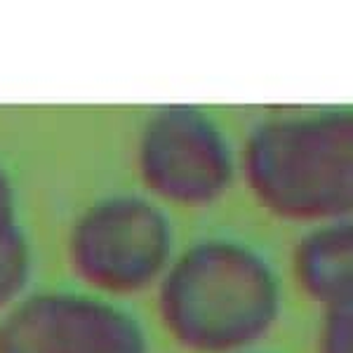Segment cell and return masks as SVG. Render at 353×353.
I'll use <instances>...</instances> for the list:
<instances>
[{
	"label": "cell",
	"mask_w": 353,
	"mask_h": 353,
	"mask_svg": "<svg viewBox=\"0 0 353 353\" xmlns=\"http://www.w3.org/2000/svg\"><path fill=\"white\" fill-rule=\"evenodd\" d=\"M283 313L273 261L236 236H205L174 252L158 281V316L191 353H245Z\"/></svg>",
	"instance_id": "cell-1"
},
{
	"label": "cell",
	"mask_w": 353,
	"mask_h": 353,
	"mask_svg": "<svg viewBox=\"0 0 353 353\" xmlns=\"http://www.w3.org/2000/svg\"><path fill=\"white\" fill-rule=\"evenodd\" d=\"M238 170L254 201L281 219L311 226L351 217L353 111L323 106L254 123Z\"/></svg>",
	"instance_id": "cell-2"
},
{
	"label": "cell",
	"mask_w": 353,
	"mask_h": 353,
	"mask_svg": "<svg viewBox=\"0 0 353 353\" xmlns=\"http://www.w3.org/2000/svg\"><path fill=\"white\" fill-rule=\"evenodd\" d=\"M71 271L104 297H128L158 285L174 257L168 210L139 193L97 198L73 219L66 238Z\"/></svg>",
	"instance_id": "cell-3"
},
{
	"label": "cell",
	"mask_w": 353,
	"mask_h": 353,
	"mask_svg": "<svg viewBox=\"0 0 353 353\" xmlns=\"http://www.w3.org/2000/svg\"><path fill=\"white\" fill-rule=\"evenodd\" d=\"M137 172L149 193L176 208H208L229 193L238 156L224 125L196 104H165L137 137Z\"/></svg>",
	"instance_id": "cell-4"
},
{
	"label": "cell",
	"mask_w": 353,
	"mask_h": 353,
	"mask_svg": "<svg viewBox=\"0 0 353 353\" xmlns=\"http://www.w3.org/2000/svg\"><path fill=\"white\" fill-rule=\"evenodd\" d=\"M0 353H151L141 321L88 290H41L0 313Z\"/></svg>",
	"instance_id": "cell-5"
},
{
	"label": "cell",
	"mask_w": 353,
	"mask_h": 353,
	"mask_svg": "<svg viewBox=\"0 0 353 353\" xmlns=\"http://www.w3.org/2000/svg\"><path fill=\"white\" fill-rule=\"evenodd\" d=\"M292 273L321 309L353 301V219L311 224L292 248Z\"/></svg>",
	"instance_id": "cell-6"
},
{
	"label": "cell",
	"mask_w": 353,
	"mask_h": 353,
	"mask_svg": "<svg viewBox=\"0 0 353 353\" xmlns=\"http://www.w3.org/2000/svg\"><path fill=\"white\" fill-rule=\"evenodd\" d=\"M33 248L19 212H0V313L26 294Z\"/></svg>",
	"instance_id": "cell-7"
},
{
	"label": "cell",
	"mask_w": 353,
	"mask_h": 353,
	"mask_svg": "<svg viewBox=\"0 0 353 353\" xmlns=\"http://www.w3.org/2000/svg\"><path fill=\"white\" fill-rule=\"evenodd\" d=\"M316 353H353V301L323 309Z\"/></svg>",
	"instance_id": "cell-8"
},
{
	"label": "cell",
	"mask_w": 353,
	"mask_h": 353,
	"mask_svg": "<svg viewBox=\"0 0 353 353\" xmlns=\"http://www.w3.org/2000/svg\"><path fill=\"white\" fill-rule=\"evenodd\" d=\"M0 212H19V208H17L14 179L3 163H0Z\"/></svg>",
	"instance_id": "cell-9"
},
{
	"label": "cell",
	"mask_w": 353,
	"mask_h": 353,
	"mask_svg": "<svg viewBox=\"0 0 353 353\" xmlns=\"http://www.w3.org/2000/svg\"><path fill=\"white\" fill-rule=\"evenodd\" d=\"M245 353H254V351H245Z\"/></svg>",
	"instance_id": "cell-10"
}]
</instances>
